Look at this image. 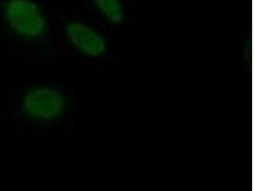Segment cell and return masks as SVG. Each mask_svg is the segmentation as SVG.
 Listing matches in <instances>:
<instances>
[{"label": "cell", "instance_id": "1", "mask_svg": "<svg viewBox=\"0 0 255 191\" xmlns=\"http://www.w3.org/2000/svg\"><path fill=\"white\" fill-rule=\"evenodd\" d=\"M4 12L8 26L17 36L37 39L45 35L44 16L33 0H10Z\"/></svg>", "mask_w": 255, "mask_h": 191}, {"label": "cell", "instance_id": "2", "mask_svg": "<svg viewBox=\"0 0 255 191\" xmlns=\"http://www.w3.org/2000/svg\"><path fill=\"white\" fill-rule=\"evenodd\" d=\"M65 96L51 86H36L29 89L21 100L24 115L38 121H51L58 118L65 109Z\"/></svg>", "mask_w": 255, "mask_h": 191}, {"label": "cell", "instance_id": "3", "mask_svg": "<svg viewBox=\"0 0 255 191\" xmlns=\"http://www.w3.org/2000/svg\"><path fill=\"white\" fill-rule=\"evenodd\" d=\"M64 31L73 46L86 56L98 57L106 50L104 36L85 24L73 22L66 25Z\"/></svg>", "mask_w": 255, "mask_h": 191}, {"label": "cell", "instance_id": "4", "mask_svg": "<svg viewBox=\"0 0 255 191\" xmlns=\"http://www.w3.org/2000/svg\"><path fill=\"white\" fill-rule=\"evenodd\" d=\"M99 11L113 24H120L124 20V10L120 0H94Z\"/></svg>", "mask_w": 255, "mask_h": 191}]
</instances>
